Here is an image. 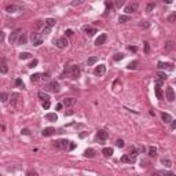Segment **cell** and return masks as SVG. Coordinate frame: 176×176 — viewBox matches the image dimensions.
<instances>
[{"mask_svg": "<svg viewBox=\"0 0 176 176\" xmlns=\"http://www.w3.org/2000/svg\"><path fill=\"white\" fill-rule=\"evenodd\" d=\"M65 73H68L72 78H77L78 76H80V66L72 65V66H69V68L65 69Z\"/></svg>", "mask_w": 176, "mask_h": 176, "instance_id": "1", "label": "cell"}, {"mask_svg": "<svg viewBox=\"0 0 176 176\" xmlns=\"http://www.w3.org/2000/svg\"><path fill=\"white\" fill-rule=\"evenodd\" d=\"M44 90L46 91H51V92H59V83L58 81H48L46 85H44Z\"/></svg>", "mask_w": 176, "mask_h": 176, "instance_id": "2", "label": "cell"}, {"mask_svg": "<svg viewBox=\"0 0 176 176\" xmlns=\"http://www.w3.org/2000/svg\"><path fill=\"white\" fill-rule=\"evenodd\" d=\"M30 40H32V44H33L34 47H39V46L43 44V36L40 33H32Z\"/></svg>", "mask_w": 176, "mask_h": 176, "instance_id": "3", "label": "cell"}, {"mask_svg": "<svg viewBox=\"0 0 176 176\" xmlns=\"http://www.w3.org/2000/svg\"><path fill=\"white\" fill-rule=\"evenodd\" d=\"M107 136H109L107 132H106V131H103V129H100V131H98V132H96V136H95V139H96L99 143H103L106 139H107Z\"/></svg>", "mask_w": 176, "mask_h": 176, "instance_id": "4", "label": "cell"}, {"mask_svg": "<svg viewBox=\"0 0 176 176\" xmlns=\"http://www.w3.org/2000/svg\"><path fill=\"white\" fill-rule=\"evenodd\" d=\"M56 47L58 48H61V50H62V48H66L68 47V44H69V40L66 39V36H63V37H59V39L56 40Z\"/></svg>", "mask_w": 176, "mask_h": 176, "instance_id": "5", "label": "cell"}, {"mask_svg": "<svg viewBox=\"0 0 176 176\" xmlns=\"http://www.w3.org/2000/svg\"><path fill=\"white\" fill-rule=\"evenodd\" d=\"M19 34H21V30H19V29L15 30V32H13V33L10 34V37H8L10 44H15V43H17L18 39H19Z\"/></svg>", "mask_w": 176, "mask_h": 176, "instance_id": "6", "label": "cell"}, {"mask_svg": "<svg viewBox=\"0 0 176 176\" xmlns=\"http://www.w3.org/2000/svg\"><path fill=\"white\" fill-rule=\"evenodd\" d=\"M165 95H167V99L169 100V102H173V100H175V91H173L172 87H167Z\"/></svg>", "mask_w": 176, "mask_h": 176, "instance_id": "7", "label": "cell"}, {"mask_svg": "<svg viewBox=\"0 0 176 176\" xmlns=\"http://www.w3.org/2000/svg\"><path fill=\"white\" fill-rule=\"evenodd\" d=\"M94 73L96 74V76H103V74L106 73V66L105 65H99V66H96L94 70Z\"/></svg>", "mask_w": 176, "mask_h": 176, "instance_id": "8", "label": "cell"}, {"mask_svg": "<svg viewBox=\"0 0 176 176\" xmlns=\"http://www.w3.org/2000/svg\"><path fill=\"white\" fill-rule=\"evenodd\" d=\"M138 10V3H131V4H128L127 7H125V13L127 14H132L135 13Z\"/></svg>", "mask_w": 176, "mask_h": 176, "instance_id": "9", "label": "cell"}, {"mask_svg": "<svg viewBox=\"0 0 176 176\" xmlns=\"http://www.w3.org/2000/svg\"><path fill=\"white\" fill-rule=\"evenodd\" d=\"M69 143L70 142H68V140H59V142H54V146L55 147H59V149H68L69 147Z\"/></svg>", "mask_w": 176, "mask_h": 176, "instance_id": "10", "label": "cell"}, {"mask_svg": "<svg viewBox=\"0 0 176 176\" xmlns=\"http://www.w3.org/2000/svg\"><path fill=\"white\" fill-rule=\"evenodd\" d=\"M106 40H107V36H106L105 33H102V34H100V36L98 37V39L95 40V44H96V46H102V44L106 43Z\"/></svg>", "mask_w": 176, "mask_h": 176, "instance_id": "11", "label": "cell"}, {"mask_svg": "<svg viewBox=\"0 0 176 176\" xmlns=\"http://www.w3.org/2000/svg\"><path fill=\"white\" fill-rule=\"evenodd\" d=\"M83 30H84V32H85V33L88 34V36H94V34L96 33V32H98V30L95 29V28H91V26H88V25L84 26V28H83Z\"/></svg>", "mask_w": 176, "mask_h": 176, "instance_id": "12", "label": "cell"}, {"mask_svg": "<svg viewBox=\"0 0 176 176\" xmlns=\"http://www.w3.org/2000/svg\"><path fill=\"white\" fill-rule=\"evenodd\" d=\"M74 103H76V99H74V98H68V99H63V100H62V105H63V106H66V107L73 106Z\"/></svg>", "mask_w": 176, "mask_h": 176, "instance_id": "13", "label": "cell"}, {"mask_svg": "<svg viewBox=\"0 0 176 176\" xmlns=\"http://www.w3.org/2000/svg\"><path fill=\"white\" fill-rule=\"evenodd\" d=\"M136 157H131L129 154H125L121 157V162H135Z\"/></svg>", "mask_w": 176, "mask_h": 176, "instance_id": "14", "label": "cell"}, {"mask_svg": "<svg viewBox=\"0 0 176 176\" xmlns=\"http://www.w3.org/2000/svg\"><path fill=\"white\" fill-rule=\"evenodd\" d=\"M160 69H168V70H173V65L172 63H165V62H158Z\"/></svg>", "mask_w": 176, "mask_h": 176, "instance_id": "15", "label": "cell"}, {"mask_svg": "<svg viewBox=\"0 0 176 176\" xmlns=\"http://www.w3.org/2000/svg\"><path fill=\"white\" fill-rule=\"evenodd\" d=\"M37 95H39V98L41 99L43 102H50V95H48L47 92H43V91H40Z\"/></svg>", "mask_w": 176, "mask_h": 176, "instance_id": "16", "label": "cell"}, {"mask_svg": "<svg viewBox=\"0 0 176 176\" xmlns=\"http://www.w3.org/2000/svg\"><path fill=\"white\" fill-rule=\"evenodd\" d=\"M161 117H162V121L165 122V124H171L172 121V117H171V114H168V113H162L161 114Z\"/></svg>", "mask_w": 176, "mask_h": 176, "instance_id": "17", "label": "cell"}, {"mask_svg": "<svg viewBox=\"0 0 176 176\" xmlns=\"http://www.w3.org/2000/svg\"><path fill=\"white\" fill-rule=\"evenodd\" d=\"M54 132H55V129L50 127V128H44L43 132H41V135H43V136H51Z\"/></svg>", "mask_w": 176, "mask_h": 176, "instance_id": "18", "label": "cell"}, {"mask_svg": "<svg viewBox=\"0 0 176 176\" xmlns=\"http://www.w3.org/2000/svg\"><path fill=\"white\" fill-rule=\"evenodd\" d=\"M46 120H48V121H56V120H58V116H56L55 113H47V114H46Z\"/></svg>", "mask_w": 176, "mask_h": 176, "instance_id": "19", "label": "cell"}, {"mask_svg": "<svg viewBox=\"0 0 176 176\" xmlns=\"http://www.w3.org/2000/svg\"><path fill=\"white\" fill-rule=\"evenodd\" d=\"M102 153H103L105 157H112L113 155V149H110V147H105V149L102 150Z\"/></svg>", "mask_w": 176, "mask_h": 176, "instance_id": "20", "label": "cell"}, {"mask_svg": "<svg viewBox=\"0 0 176 176\" xmlns=\"http://www.w3.org/2000/svg\"><path fill=\"white\" fill-rule=\"evenodd\" d=\"M98 56H90V58H88V61H87V65H88V66H92V65L94 63H96V62H98Z\"/></svg>", "mask_w": 176, "mask_h": 176, "instance_id": "21", "label": "cell"}, {"mask_svg": "<svg viewBox=\"0 0 176 176\" xmlns=\"http://www.w3.org/2000/svg\"><path fill=\"white\" fill-rule=\"evenodd\" d=\"M40 78H41V74H40V73H34V74L30 76V81H32V83H37Z\"/></svg>", "mask_w": 176, "mask_h": 176, "instance_id": "22", "label": "cell"}, {"mask_svg": "<svg viewBox=\"0 0 176 176\" xmlns=\"http://www.w3.org/2000/svg\"><path fill=\"white\" fill-rule=\"evenodd\" d=\"M155 96H157V99H162L164 98V92H162V90H161L160 87H155Z\"/></svg>", "mask_w": 176, "mask_h": 176, "instance_id": "23", "label": "cell"}, {"mask_svg": "<svg viewBox=\"0 0 176 176\" xmlns=\"http://www.w3.org/2000/svg\"><path fill=\"white\" fill-rule=\"evenodd\" d=\"M84 155H85L87 158H92V157L95 155V151L92 150V149H87V150L84 151Z\"/></svg>", "mask_w": 176, "mask_h": 176, "instance_id": "24", "label": "cell"}, {"mask_svg": "<svg viewBox=\"0 0 176 176\" xmlns=\"http://www.w3.org/2000/svg\"><path fill=\"white\" fill-rule=\"evenodd\" d=\"M7 70H8V68H7V63H6V61L3 59V61H1V66H0V72H1L3 74H6V73H7Z\"/></svg>", "mask_w": 176, "mask_h": 176, "instance_id": "25", "label": "cell"}, {"mask_svg": "<svg viewBox=\"0 0 176 176\" xmlns=\"http://www.w3.org/2000/svg\"><path fill=\"white\" fill-rule=\"evenodd\" d=\"M46 25L47 26H50V28H52V26H55V23H56V21L55 19H54V18H47V19H46Z\"/></svg>", "mask_w": 176, "mask_h": 176, "instance_id": "26", "label": "cell"}, {"mask_svg": "<svg viewBox=\"0 0 176 176\" xmlns=\"http://www.w3.org/2000/svg\"><path fill=\"white\" fill-rule=\"evenodd\" d=\"M18 98H19V94H17V92H13V94H11V96H10V99H11V103H13V105H15V103H17V100H18Z\"/></svg>", "mask_w": 176, "mask_h": 176, "instance_id": "27", "label": "cell"}, {"mask_svg": "<svg viewBox=\"0 0 176 176\" xmlns=\"http://www.w3.org/2000/svg\"><path fill=\"white\" fill-rule=\"evenodd\" d=\"M161 164H162L164 167L169 168L172 165V161H171V160H168V158H162V160H161Z\"/></svg>", "mask_w": 176, "mask_h": 176, "instance_id": "28", "label": "cell"}, {"mask_svg": "<svg viewBox=\"0 0 176 176\" xmlns=\"http://www.w3.org/2000/svg\"><path fill=\"white\" fill-rule=\"evenodd\" d=\"M155 154H157V149L154 146H150L149 147V155L150 157H155Z\"/></svg>", "mask_w": 176, "mask_h": 176, "instance_id": "29", "label": "cell"}, {"mask_svg": "<svg viewBox=\"0 0 176 176\" xmlns=\"http://www.w3.org/2000/svg\"><path fill=\"white\" fill-rule=\"evenodd\" d=\"M172 48H173V41L172 40H169V41H167V44H165V51H171Z\"/></svg>", "mask_w": 176, "mask_h": 176, "instance_id": "30", "label": "cell"}, {"mask_svg": "<svg viewBox=\"0 0 176 176\" xmlns=\"http://www.w3.org/2000/svg\"><path fill=\"white\" fill-rule=\"evenodd\" d=\"M129 19H131V17H129V15H121V17L118 18V22L124 23V22H128Z\"/></svg>", "mask_w": 176, "mask_h": 176, "instance_id": "31", "label": "cell"}, {"mask_svg": "<svg viewBox=\"0 0 176 176\" xmlns=\"http://www.w3.org/2000/svg\"><path fill=\"white\" fill-rule=\"evenodd\" d=\"M138 61H132V62H131V63H128V66H127V68L128 69H131V70H133V69H136L138 68Z\"/></svg>", "mask_w": 176, "mask_h": 176, "instance_id": "32", "label": "cell"}, {"mask_svg": "<svg viewBox=\"0 0 176 176\" xmlns=\"http://www.w3.org/2000/svg\"><path fill=\"white\" fill-rule=\"evenodd\" d=\"M6 10H7V13H15V10H21V8L17 7V6H8Z\"/></svg>", "mask_w": 176, "mask_h": 176, "instance_id": "33", "label": "cell"}, {"mask_svg": "<svg viewBox=\"0 0 176 176\" xmlns=\"http://www.w3.org/2000/svg\"><path fill=\"white\" fill-rule=\"evenodd\" d=\"M25 43H26V36L25 33H22L19 36V39H18V44H25Z\"/></svg>", "mask_w": 176, "mask_h": 176, "instance_id": "34", "label": "cell"}, {"mask_svg": "<svg viewBox=\"0 0 176 176\" xmlns=\"http://www.w3.org/2000/svg\"><path fill=\"white\" fill-rule=\"evenodd\" d=\"M30 54L29 52H21V54H19V59H28V58H30Z\"/></svg>", "mask_w": 176, "mask_h": 176, "instance_id": "35", "label": "cell"}, {"mask_svg": "<svg viewBox=\"0 0 176 176\" xmlns=\"http://www.w3.org/2000/svg\"><path fill=\"white\" fill-rule=\"evenodd\" d=\"M50 32H51V28L46 25V26H44V28H43V30H41V36H43V34H48V33H50Z\"/></svg>", "mask_w": 176, "mask_h": 176, "instance_id": "36", "label": "cell"}, {"mask_svg": "<svg viewBox=\"0 0 176 176\" xmlns=\"http://www.w3.org/2000/svg\"><path fill=\"white\" fill-rule=\"evenodd\" d=\"M157 76H158V77L161 78V80H164V81H165V80L168 78L167 73H164V72H158V73H157Z\"/></svg>", "mask_w": 176, "mask_h": 176, "instance_id": "37", "label": "cell"}, {"mask_svg": "<svg viewBox=\"0 0 176 176\" xmlns=\"http://www.w3.org/2000/svg\"><path fill=\"white\" fill-rule=\"evenodd\" d=\"M105 4H106V11H110V10H113V7H114V4H113L112 1H106Z\"/></svg>", "mask_w": 176, "mask_h": 176, "instance_id": "38", "label": "cell"}, {"mask_svg": "<svg viewBox=\"0 0 176 176\" xmlns=\"http://www.w3.org/2000/svg\"><path fill=\"white\" fill-rule=\"evenodd\" d=\"M143 46H145V54H149V52H150V44L147 43V41H145Z\"/></svg>", "mask_w": 176, "mask_h": 176, "instance_id": "39", "label": "cell"}, {"mask_svg": "<svg viewBox=\"0 0 176 176\" xmlns=\"http://www.w3.org/2000/svg\"><path fill=\"white\" fill-rule=\"evenodd\" d=\"M139 25H140V28H145V29H147V28L150 26V23H149L147 21H142L140 23H139Z\"/></svg>", "mask_w": 176, "mask_h": 176, "instance_id": "40", "label": "cell"}, {"mask_svg": "<svg viewBox=\"0 0 176 176\" xmlns=\"http://www.w3.org/2000/svg\"><path fill=\"white\" fill-rule=\"evenodd\" d=\"M0 100H1V102H6V100H7V99H8V95L6 94V92H1V95H0Z\"/></svg>", "mask_w": 176, "mask_h": 176, "instance_id": "41", "label": "cell"}, {"mask_svg": "<svg viewBox=\"0 0 176 176\" xmlns=\"http://www.w3.org/2000/svg\"><path fill=\"white\" fill-rule=\"evenodd\" d=\"M154 7H155L154 3H149V4L146 6V11H151V10H154Z\"/></svg>", "mask_w": 176, "mask_h": 176, "instance_id": "42", "label": "cell"}, {"mask_svg": "<svg viewBox=\"0 0 176 176\" xmlns=\"http://www.w3.org/2000/svg\"><path fill=\"white\" fill-rule=\"evenodd\" d=\"M37 63H39V61H37V59H33L29 63V68H36V66H37Z\"/></svg>", "mask_w": 176, "mask_h": 176, "instance_id": "43", "label": "cell"}, {"mask_svg": "<svg viewBox=\"0 0 176 176\" xmlns=\"http://www.w3.org/2000/svg\"><path fill=\"white\" fill-rule=\"evenodd\" d=\"M122 58H124L122 54H116V55L113 56V59H114V61H120V59H122Z\"/></svg>", "mask_w": 176, "mask_h": 176, "instance_id": "44", "label": "cell"}, {"mask_svg": "<svg viewBox=\"0 0 176 176\" xmlns=\"http://www.w3.org/2000/svg\"><path fill=\"white\" fill-rule=\"evenodd\" d=\"M116 146L117 147H124V140H122V139H118L116 142Z\"/></svg>", "mask_w": 176, "mask_h": 176, "instance_id": "45", "label": "cell"}, {"mask_svg": "<svg viewBox=\"0 0 176 176\" xmlns=\"http://www.w3.org/2000/svg\"><path fill=\"white\" fill-rule=\"evenodd\" d=\"M168 21H171V22H176V13H173L172 15H169Z\"/></svg>", "mask_w": 176, "mask_h": 176, "instance_id": "46", "label": "cell"}, {"mask_svg": "<svg viewBox=\"0 0 176 176\" xmlns=\"http://www.w3.org/2000/svg\"><path fill=\"white\" fill-rule=\"evenodd\" d=\"M15 85L17 87H23V83H22L21 78H17V80H15Z\"/></svg>", "mask_w": 176, "mask_h": 176, "instance_id": "47", "label": "cell"}, {"mask_svg": "<svg viewBox=\"0 0 176 176\" xmlns=\"http://www.w3.org/2000/svg\"><path fill=\"white\" fill-rule=\"evenodd\" d=\"M43 25H44L43 21H36V28H41Z\"/></svg>", "mask_w": 176, "mask_h": 176, "instance_id": "48", "label": "cell"}, {"mask_svg": "<svg viewBox=\"0 0 176 176\" xmlns=\"http://www.w3.org/2000/svg\"><path fill=\"white\" fill-rule=\"evenodd\" d=\"M65 33H66V36H68V37H70V36H73V30L68 29V30H66V32H65Z\"/></svg>", "mask_w": 176, "mask_h": 176, "instance_id": "49", "label": "cell"}, {"mask_svg": "<svg viewBox=\"0 0 176 176\" xmlns=\"http://www.w3.org/2000/svg\"><path fill=\"white\" fill-rule=\"evenodd\" d=\"M41 80H44V81H48V80H50L48 74H41Z\"/></svg>", "mask_w": 176, "mask_h": 176, "instance_id": "50", "label": "cell"}, {"mask_svg": "<svg viewBox=\"0 0 176 176\" xmlns=\"http://www.w3.org/2000/svg\"><path fill=\"white\" fill-rule=\"evenodd\" d=\"M50 105H51L50 102H43V107L44 109H50Z\"/></svg>", "mask_w": 176, "mask_h": 176, "instance_id": "51", "label": "cell"}, {"mask_svg": "<svg viewBox=\"0 0 176 176\" xmlns=\"http://www.w3.org/2000/svg\"><path fill=\"white\" fill-rule=\"evenodd\" d=\"M122 4H124V1H122V0H118V1H116V6H117V7H121Z\"/></svg>", "mask_w": 176, "mask_h": 176, "instance_id": "52", "label": "cell"}, {"mask_svg": "<svg viewBox=\"0 0 176 176\" xmlns=\"http://www.w3.org/2000/svg\"><path fill=\"white\" fill-rule=\"evenodd\" d=\"M22 133H23V135H29L30 131H29V129H26V128H23V129H22Z\"/></svg>", "mask_w": 176, "mask_h": 176, "instance_id": "53", "label": "cell"}, {"mask_svg": "<svg viewBox=\"0 0 176 176\" xmlns=\"http://www.w3.org/2000/svg\"><path fill=\"white\" fill-rule=\"evenodd\" d=\"M164 176H176V175L172 172H164Z\"/></svg>", "mask_w": 176, "mask_h": 176, "instance_id": "54", "label": "cell"}, {"mask_svg": "<svg viewBox=\"0 0 176 176\" xmlns=\"http://www.w3.org/2000/svg\"><path fill=\"white\" fill-rule=\"evenodd\" d=\"M162 81H164V80H161V78H158V80H155V84H157V85H161V84H162Z\"/></svg>", "mask_w": 176, "mask_h": 176, "instance_id": "55", "label": "cell"}, {"mask_svg": "<svg viewBox=\"0 0 176 176\" xmlns=\"http://www.w3.org/2000/svg\"><path fill=\"white\" fill-rule=\"evenodd\" d=\"M73 149H76V145L74 143H70L69 145V150H73Z\"/></svg>", "mask_w": 176, "mask_h": 176, "instance_id": "56", "label": "cell"}, {"mask_svg": "<svg viewBox=\"0 0 176 176\" xmlns=\"http://www.w3.org/2000/svg\"><path fill=\"white\" fill-rule=\"evenodd\" d=\"M29 176H37V172H34V171H30L29 173H28Z\"/></svg>", "mask_w": 176, "mask_h": 176, "instance_id": "57", "label": "cell"}, {"mask_svg": "<svg viewBox=\"0 0 176 176\" xmlns=\"http://www.w3.org/2000/svg\"><path fill=\"white\" fill-rule=\"evenodd\" d=\"M62 107H63V105H62V103H59V105H56V110H61Z\"/></svg>", "mask_w": 176, "mask_h": 176, "instance_id": "58", "label": "cell"}, {"mask_svg": "<svg viewBox=\"0 0 176 176\" xmlns=\"http://www.w3.org/2000/svg\"><path fill=\"white\" fill-rule=\"evenodd\" d=\"M171 125H172V128H173V129H176V120H175V121H172Z\"/></svg>", "mask_w": 176, "mask_h": 176, "instance_id": "59", "label": "cell"}, {"mask_svg": "<svg viewBox=\"0 0 176 176\" xmlns=\"http://www.w3.org/2000/svg\"><path fill=\"white\" fill-rule=\"evenodd\" d=\"M151 176H161V175H160L158 172H154V173H151Z\"/></svg>", "mask_w": 176, "mask_h": 176, "instance_id": "60", "label": "cell"}, {"mask_svg": "<svg viewBox=\"0 0 176 176\" xmlns=\"http://www.w3.org/2000/svg\"><path fill=\"white\" fill-rule=\"evenodd\" d=\"M175 83H176V80H175Z\"/></svg>", "mask_w": 176, "mask_h": 176, "instance_id": "61", "label": "cell"}]
</instances>
